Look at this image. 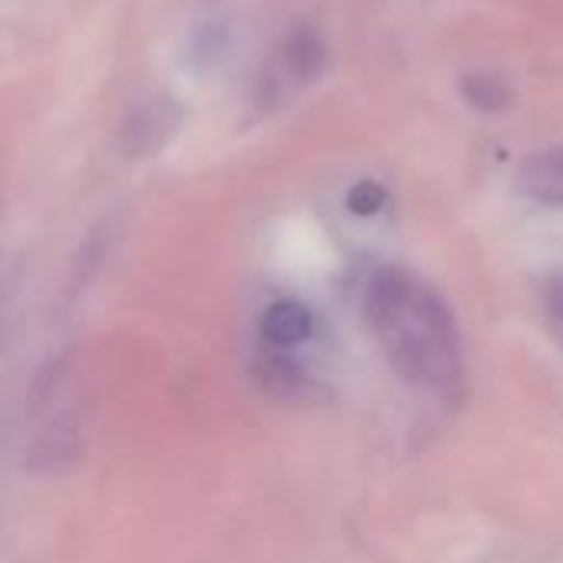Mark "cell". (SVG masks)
<instances>
[{
  "mask_svg": "<svg viewBox=\"0 0 563 563\" xmlns=\"http://www.w3.org/2000/svg\"><path fill=\"white\" fill-rule=\"evenodd\" d=\"M363 313L393 373L442 402L465 386V340L445 297L406 267H383L366 280Z\"/></svg>",
  "mask_w": 563,
  "mask_h": 563,
  "instance_id": "cell-1",
  "label": "cell"
},
{
  "mask_svg": "<svg viewBox=\"0 0 563 563\" xmlns=\"http://www.w3.org/2000/svg\"><path fill=\"white\" fill-rule=\"evenodd\" d=\"M89 429V399L79 366L63 356L49 363L23 409V455L30 465L56 472L79 459Z\"/></svg>",
  "mask_w": 563,
  "mask_h": 563,
  "instance_id": "cell-2",
  "label": "cell"
},
{
  "mask_svg": "<svg viewBox=\"0 0 563 563\" xmlns=\"http://www.w3.org/2000/svg\"><path fill=\"white\" fill-rule=\"evenodd\" d=\"M323 66H327V43L317 30L300 26L287 33L254 79V106L261 112L290 106L313 79H320Z\"/></svg>",
  "mask_w": 563,
  "mask_h": 563,
  "instance_id": "cell-3",
  "label": "cell"
},
{
  "mask_svg": "<svg viewBox=\"0 0 563 563\" xmlns=\"http://www.w3.org/2000/svg\"><path fill=\"white\" fill-rule=\"evenodd\" d=\"M313 330H317V320L300 300H277L261 317V336L277 353L300 350L313 336Z\"/></svg>",
  "mask_w": 563,
  "mask_h": 563,
  "instance_id": "cell-4",
  "label": "cell"
},
{
  "mask_svg": "<svg viewBox=\"0 0 563 563\" xmlns=\"http://www.w3.org/2000/svg\"><path fill=\"white\" fill-rule=\"evenodd\" d=\"M518 181L528 198L551 205V208H563V145L534 152L531 158H525Z\"/></svg>",
  "mask_w": 563,
  "mask_h": 563,
  "instance_id": "cell-5",
  "label": "cell"
},
{
  "mask_svg": "<svg viewBox=\"0 0 563 563\" xmlns=\"http://www.w3.org/2000/svg\"><path fill=\"white\" fill-rule=\"evenodd\" d=\"M175 125H178V115H175V109H172L165 99L145 102L142 109L132 112V122H129V129H125V135H129V152H142V148L162 145V139L172 135Z\"/></svg>",
  "mask_w": 563,
  "mask_h": 563,
  "instance_id": "cell-6",
  "label": "cell"
},
{
  "mask_svg": "<svg viewBox=\"0 0 563 563\" xmlns=\"http://www.w3.org/2000/svg\"><path fill=\"white\" fill-rule=\"evenodd\" d=\"M462 92L465 99L475 106V109H492V112H501L511 106V89L501 76L495 73H472L465 82H462Z\"/></svg>",
  "mask_w": 563,
  "mask_h": 563,
  "instance_id": "cell-7",
  "label": "cell"
},
{
  "mask_svg": "<svg viewBox=\"0 0 563 563\" xmlns=\"http://www.w3.org/2000/svg\"><path fill=\"white\" fill-rule=\"evenodd\" d=\"M544 310H548V323L554 330V336L563 343V274H558L548 290H544Z\"/></svg>",
  "mask_w": 563,
  "mask_h": 563,
  "instance_id": "cell-8",
  "label": "cell"
}]
</instances>
